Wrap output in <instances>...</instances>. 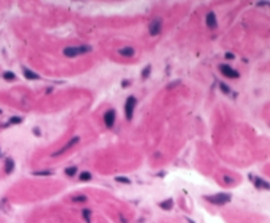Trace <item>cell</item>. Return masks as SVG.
<instances>
[{
    "label": "cell",
    "instance_id": "1",
    "mask_svg": "<svg viewBox=\"0 0 270 223\" xmlns=\"http://www.w3.org/2000/svg\"><path fill=\"white\" fill-rule=\"evenodd\" d=\"M91 51V46H77V47H66L63 49V54L67 58H74V56L86 54V53Z\"/></svg>",
    "mask_w": 270,
    "mask_h": 223
},
{
    "label": "cell",
    "instance_id": "2",
    "mask_svg": "<svg viewBox=\"0 0 270 223\" xmlns=\"http://www.w3.org/2000/svg\"><path fill=\"white\" fill-rule=\"evenodd\" d=\"M204 198L207 199L208 202L213 205H225L227 202L231 201V196L227 193H219V194H215V196H206Z\"/></svg>",
    "mask_w": 270,
    "mask_h": 223
},
{
    "label": "cell",
    "instance_id": "3",
    "mask_svg": "<svg viewBox=\"0 0 270 223\" xmlns=\"http://www.w3.org/2000/svg\"><path fill=\"white\" fill-rule=\"evenodd\" d=\"M134 106H136V98L133 96H131V97H128V100L125 103V117L128 121H131L133 118Z\"/></svg>",
    "mask_w": 270,
    "mask_h": 223
},
{
    "label": "cell",
    "instance_id": "4",
    "mask_svg": "<svg viewBox=\"0 0 270 223\" xmlns=\"http://www.w3.org/2000/svg\"><path fill=\"white\" fill-rule=\"evenodd\" d=\"M219 68H220L221 74L224 76H227V78H229V79H237L238 76H240V74H238L236 70H233L231 66H228V64H220Z\"/></svg>",
    "mask_w": 270,
    "mask_h": 223
},
{
    "label": "cell",
    "instance_id": "5",
    "mask_svg": "<svg viewBox=\"0 0 270 223\" xmlns=\"http://www.w3.org/2000/svg\"><path fill=\"white\" fill-rule=\"evenodd\" d=\"M161 29H162V20L161 19H154L153 21L150 22V25H149V33H150V36H158L159 33H161Z\"/></svg>",
    "mask_w": 270,
    "mask_h": 223
},
{
    "label": "cell",
    "instance_id": "6",
    "mask_svg": "<svg viewBox=\"0 0 270 223\" xmlns=\"http://www.w3.org/2000/svg\"><path fill=\"white\" fill-rule=\"evenodd\" d=\"M115 118H116V113H115L113 109H109V110L106 112V114H104V122H106L107 128H112L113 126Z\"/></svg>",
    "mask_w": 270,
    "mask_h": 223
},
{
    "label": "cell",
    "instance_id": "7",
    "mask_svg": "<svg viewBox=\"0 0 270 223\" xmlns=\"http://www.w3.org/2000/svg\"><path fill=\"white\" fill-rule=\"evenodd\" d=\"M79 140H80V138H79V137H74V138H73V139H70L69 142H67V145L65 146L63 148H61L60 151H55L54 154L52 155V156H58V155L63 154V152H65V151H67V150H69L70 147H73V146H75V145H77V143L79 142Z\"/></svg>",
    "mask_w": 270,
    "mask_h": 223
},
{
    "label": "cell",
    "instance_id": "8",
    "mask_svg": "<svg viewBox=\"0 0 270 223\" xmlns=\"http://www.w3.org/2000/svg\"><path fill=\"white\" fill-rule=\"evenodd\" d=\"M206 24H207V26L210 28V29H216V26H218V20H216V15L213 12L207 13Z\"/></svg>",
    "mask_w": 270,
    "mask_h": 223
},
{
    "label": "cell",
    "instance_id": "9",
    "mask_svg": "<svg viewBox=\"0 0 270 223\" xmlns=\"http://www.w3.org/2000/svg\"><path fill=\"white\" fill-rule=\"evenodd\" d=\"M24 76L28 79V80H37V79H40V75L33 72L32 70H28V68H24Z\"/></svg>",
    "mask_w": 270,
    "mask_h": 223
},
{
    "label": "cell",
    "instance_id": "10",
    "mask_svg": "<svg viewBox=\"0 0 270 223\" xmlns=\"http://www.w3.org/2000/svg\"><path fill=\"white\" fill-rule=\"evenodd\" d=\"M119 54H121L123 56H133L134 49L133 47H123L121 50H119Z\"/></svg>",
    "mask_w": 270,
    "mask_h": 223
},
{
    "label": "cell",
    "instance_id": "11",
    "mask_svg": "<svg viewBox=\"0 0 270 223\" xmlns=\"http://www.w3.org/2000/svg\"><path fill=\"white\" fill-rule=\"evenodd\" d=\"M13 168H15V162H13L12 159L5 160V172H7V173H11V172L13 171Z\"/></svg>",
    "mask_w": 270,
    "mask_h": 223
},
{
    "label": "cell",
    "instance_id": "12",
    "mask_svg": "<svg viewBox=\"0 0 270 223\" xmlns=\"http://www.w3.org/2000/svg\"><path fill=\"white\" fill-rule=\"evenodd\" d=\"M254 184H256V186H257V188H264V189H270V186H269V184L266 181H264L262 179H256L254 180Z\"/></svg>",
    "mask_w": 270,
    "mask_h": 223
},
{
    "label": "cell",
    "instance_id": "13",
    "mask_svg": "<svg viewBox=\"0 0 270 223\" xmlns=\"http://www.w3.org/2000/svg\"><path fill=\"white\" fill-rule=\"evenodd\" d=\"M159 206H161V209H164V210H170L171 207H173V199H166V201H164V202H161L159 204Z\"/></svg>",
    "mask_w": 270,
    "mask_h": 223
},
{
    "label": "cell",
    "instance_id": "14",
    "mask_svg": "<svg viewBox=\"0 0 270 223\" xmlns=\"http://www.w3.org/2000/svg\"><path fill=\"white\" fill-rule=\"evenodd\" d=\"M77 171H78L77 167H67L66 169H65V173H66L67 176L73 177V176H75V175H77Z\"/></svg>",
    "mask_w": 270,
    "mask_h": 223
},
{
    "label": "cell",
    "instance_id": "15",
    "mask_svg": "<svg viewBox=\"0 0 270 223\" xmlns=\"http://www.w3.org/2000/svg\"><path fill=\"white\" fill-rule=\"evenodd\" d=\"M82 215H83L84 221H86L87 223L91 222V210H88V209H84V210L82 211Z\"/></svg>",
    "mask_w": 270,
    "mask_h": 223
},
{
    "label": "cell",
    "instance_id": "16",
    "mask_svg": "<svg viewBox=\"0 0 270 223\" xmlns=\"http://www.w3.org/2000/svg\"><path fill=\"white\" fill-rule=\"evenodd\" d=\"M3 78H4L5 80H8V81H12V80H15L16 79V75L13 74V72H11V71H7V72L3 74Z\"/></svg>",
    "mask_w": 270,
    "mask_h": 223
},
{
    "label": "cell",
    "instance_id": "17",
    "mask_svg": "<svg viewBox=\"0 0 270 223\" xmlns=\"http://www.w3.org/2000/svg\"><path fill=\"white\" fill-rule=\"evenodd\" d=\"M92 175L90 173V172H82V173L79 175V179L80 181H88V180H91Z\"/></svg>",
    "mask_w": 270,
    "mask_h": 223
},
{
    "label": "cell",
    "instance_id": "18",
    "mask_svg": "<svg viewBox=\"0 0 270 223\" xmlns=\"http://www.w3.org/2000/svg\"><path fill=\"white\" fill-rule=\"evenodd\" d=\"M150 71H152V66H150V64H148V66H146L145 68L142 70V74H141V76H142L144 79L149 78V75H150Z\"/></svg>",
    "mask_w": 270,
    "mask_h": 223
},
{
    "label": "cell",
    "instance_id": "19",
    "mask_svg": "<svg viewBox=\"0 0 270 223\" xmlns=\"http://www.w3.org/2000/svg\"><path fill=\"white\" fill-rule=\"evenodd\" d=\"M73 202H86L87 201V197L83 196V194H80V196H75L73 197Z\"/></svg>",
    "mask_w": 270,
    "mask_h": 223
},
{
    "label": "cell",
    "instance_id": "20",
    "mask_svg": "<svg viewBox=\"0 0 270 223\" xmlns=\"http://www.w3.org/2000/svg\"><path fill=\"white\" fill-rule=\"evenodd\" d=\"M116 181L117 182H123V184H131V180L126 179V177H121V176L116 177Z\"/></svg>",
    "mask_w": 270,
    "mask_h": 223
},
{
    "label": "cell",
    "instance_id": "21",
    "mask_svg": "<svg viewBox=\"0 0 270 223\" xmlns=\"http://www.w3.org/2000/svg\"><path fill=\"white\" fill-rule=\"evenodd\" d=\"M33 175H36V176H49V175H52V172L50 171H40V172H34Z\"/></svg>",
    "mask_w": 270,
    "mask_h": 223
},
{
    "label": "cell",
    "instance_id": "22",
    "mask_svg": "<svg viewBox=\"0 0 270 223\" xmlns=\"http://www.w3.org/2000/svg\"><path fill=\"white\" fill-rule=\"evenodd\" d=\"M22 118L21 117H12L9 120V123H13V125H16V123H21Z\"/></svg>",
    "mask_w": 270,
    "mask_h": 223
},
{
    "label": "cell",
    "instance_id": "23",
    "mask_svg": "<svg viewBox=\"0 0 270 223\" xmlns=\"http://www.w3.org/2000/svg\"><path fill=\"white\" fill-rule=\"evenodd\" d=\"M220 89L221 91H223L224 93H229L231 92V88L228 85H227V84H224V83H220Z\"/></svg>",
    "mask_w": 270,
    "mask_h": 223
},
{
    "label": "cell",
    "instance_id": "24",
    "mask_svg": "<svg viewBox=\"0 0 270 223\" xmlns=\"http://www.w3.org/2000/svg\"><path fill=\"white\" fill-rule=\"evenodd\" d=\"M179 83H181V81H179V80H177V81H174V83H171V84H169V85H167V89H171V88H173V87H175V85H178V84Z\"/></svg>",
    "mask_w": 270,
    "mask_h": 223
},
{
    "label": "cell",
    "instance_id": "25",
    "mask_svg": "<svg viewBox=\"0 0 270 223\" xmlns=\"http://www.w3.org/2000/svg\"><path fill=\"white\" fill-rule=\"evenodd\" d=\"M225 58H227V59H235V55H233L232 53H227V54H225Z\"/></svg>",
    "mask_w": 270,
    "mask_h": 223
},
{
    "label": "cell",
    "instance_id": "26",
    "mask_svg": "<svg viewBox=\"0 0 270 223\" xmlns=\"http://www.w3.org/2000/svg\"><path fill=\"white\" fill-rule=\"evenodd\" d=\"M224 181H225V182H233V180L232 179H231V177H224Z\"/></svg>",
    "mask_w": 270,
    "mask_h": 223
},
{
    "label": "cell",
    "instance_id": "27",
    "mask_svg": "<svg viewBox=\"0 0 270 223\" xmlns=\"http://www.w3.org/2000/svg\"><path fill=\"white\" fill-rule=\"evenodd\" d=\"M257 4L258 5H268V3H266V1H261V3H257Z\"/></svg>",
    "mask_w": 270,
    "mask_h": 223
},
{
    "label": "cell",
    "instance_id": "28",
    "mask_svg": "<svg viewBox=\"0 0 270 223\" xmlns=\"http://www.w3.org/2000/svg\"><path fill=\"white\" fill-rule=\"evenodd\" d=\"M34 134H36V135H40V130H37V129H34Z\"/></svg>",
    "mask_w": 270,
    "mask_h": 223
},
{
    "label": "cell",
    "instance_id": "29",
    "mask_svg": "<svg viewBox=\"0 0 270 223\" xmlns=\"http://www.w3.org/2000/svg\"><path fill=\"white\" fill-rule=\"evenodd\" d=\"M187 221H188V223H195L194 221H191V219H188V218H187Z\"/></svg>",
    "mask_w": 270,
    "mask_h": 223
}]
</instances>
